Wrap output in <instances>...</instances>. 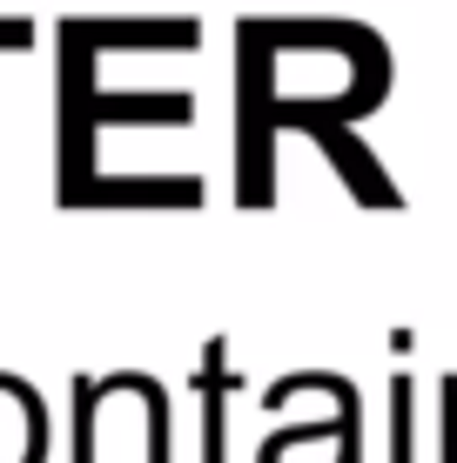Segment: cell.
I'll return each mask as SVG.
<instances>
[{"mask_svg":"<svg viewBox=\"0 0 457 463\" xmlns=\"http://www.w3.org/2000/svg\"><path fill=\"white\" fill-rule=\"evenodd\" d=\"M390 417H397V457L390 463H411V376L390 383Z\"/></svg>","mask_w":457,"mask_h":463,"instance_id":"277c9868","label":"cell"},{"mask_svg":"<svg viewBox=\"0 0 457 463\" xmlns=\"http://www.w3.org/2000/svg\"><path fill=\"white\" fill-rule=\"evenodd\" d=\"M229 390H235V376H229V336H215L209 349H202V370H195V396H202V423H209V437H202V463H229Z\"/></svg>","mask_w":457,"mask_h":463,"instance_id":"7a4b0ae2","label":"cell"},{"mask_svg":"<svg viewBox=\"0 0 457 463\" xmlns=\"http://www.w3.org/2000/svg\"><path fill=\"white\" fill-rule=\"evenodd\" d=\"M0 47H27V27H0Z\"/></svg>","mask_w":457,"mask_h":463,"instance_id":"5b68a950","label":"cell"},{"mask_svg":"<svg viewBox=\"0 0 457 463\" xmlns=\"http://www.w3.org/2000/svg\"><path fill=\"white\" fill-rule=\"evenodd\" d=\"M0 463H47V410L7 370H0Z\"/></svg>","mask_w":457,"mask_h":463,"instance_id":"6da1fadb","label":"cell"},{"mask_svg":"<svg viewBox=\"0 0 457 463\" xmlns=\"http://www.w3.org/2000/svg\"><path fill=\"white\" fill-rule=\"evenodd\" d=\"M61 202H168V209H188V202H202V182H94Z\"/></svg>","mask_w":457,"mask_h":463,"instance_id":"3957f363","label":"cell"}]
</instances>
